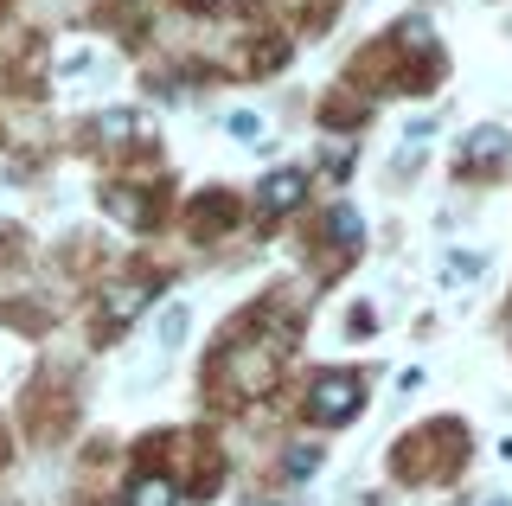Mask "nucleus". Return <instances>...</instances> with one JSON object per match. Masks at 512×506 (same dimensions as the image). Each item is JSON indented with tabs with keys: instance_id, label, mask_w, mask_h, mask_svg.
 I'll use <instances>...</instances> for the list:
<instances>
[{
	"instance_id": "1",
	"label": "nucleus",
	"mask_w": 512,
	"mask_h": 506,
	"mask_svg": "<svg viewBox=\"0 0 512 506\" xmlns=\"http://www.w3.org/2000/svg\"><path fill=\"white\" fill-rule=\"evenodd\" d=\"M359 410H365V385L352 372H320L314 378V391H308L314 423H346V417H359Z\"/></svg>"
},
{
	"instance_id": "2",
	"label": "nucleus",
	"mask_w": 512,
	"mask_h": 506,
	"mask_svg": "<svg viewBox=\"0 0 512 506\" xmlns=\"http://www.w3.org/2000/svg\"><path fill=\"white\" fill-rule=\"evenodd\" d=\"M500 154H506V129H493V122H487V129L461 135L455 167H461V173H480V167H493V161H500Z\"/></svg>"
},
{
	"instance_id": "3",
	"label": "nucleus",
	"mask_w": 512,
	"mask_h": 506,
	"mask_svg": "<svg viewBox=\"0 0 512 506\" xmlns=\"http://www.w3.org/2000/svg\"><path fill=\"white\" fill-rule=\"evenodd\" d=\"M301 199H308V173L276 167V173L263 180V199H256V205H263V212H288V205H301Z\"/></svg>"
},
{
	"instance_id": "4",
	"label": "nucleus",
	"mask_w": 512,
	"mask_h": 506,
	"mask_svg": "<svg viewBox=\"0 0 512 506\" xmlns=\"http://www.w3.org/2000/svg\"><path fill=\"white\" fill-rule=\"evenodd\" d=\"M148 282H116V289L103 295V327H122V321H135L141 308H148Z\"/></svg>"
},
{
	"instance_id": "5",
	"label": "nucleus",
	"mask_w": 512,
	"mask_h": 506,
	"mask_svg": "<svg viewBox=\"0 0 512 506\" xmlns=\"http://www.w3.org/2000/svg\"><path fill=\"white\" fill-rule=\"evenodd\" d=\"M128 506H180V494H173L167 474H141V481L128 487Z\"/></svg>"
},
{
	"instance_id": "6",
	"label": "nucleus",
	"mask_w": 512,
	"mask_h": 506,
	"mask_svg": "<svg viewBox=\"0 0 512 506\" xmlns=\"http://www.w3.org/2000/svg\"><path fill=\"white\" fill-rule=\"evenodd\" d=\"M103 205H109L116 218H128V225H148V218H154V205L141 199V193H122V186H109V193H103Z\"/></svg>"
},
{
	"instance_id": "7",
	"label": "nucleus",
	"mask_w": 512,
	"mask_h": 506,
	"mask_svg": "<svg viewBox=\"0 0 512 506\" xmlns=\"http://www.w3.org/2000/svg\"><path fill=\"white\" fill-rule=\"evenodd\" d=\"M96 135H103V141H135L141 116H135V109H103V116H96Z\"/></svg>"
},
{
	"instance_id": "8",
	"label": "nucleus",
	"mask_w": 512,
	"mask_h": 506,
	"mask_svg": "<svg viewBox=\"0 0 512 506\" xmlns=\"http://www.w3.org/2000/svg\"><path fill=\"white\" fill-rule=\"evenodd\" d=\"M480 270H487V257H474V250H468V257L448 250V257H442V289H461V282H474Z\"/></svg>"
},
{
	"instance_id": "9",
	"label": "nucleus",
	"mask_w": 512,
	"mask_h": 506,
	"mask_svg": "<svg viewBox=\"0 0 512 506\" xmlns=\"http://www.w3.org/2000/svg\"><path fill=\"white\" fill-rule=\"evenodd\" d=\"M327 231H333V244H359V237H365V218L352 212V205H333V212H327Z\"/></svg>"
},
{
	"instance_id": "10",
	"label": "nucleus",
	"mask_w": 512,
	"mask_h": 506,
	"mask_svg": "<svg viewBox=\"0 0 512 506\" xmlns=\"http://www.w3.org/2000/svg\"><path fill=\"white\" fill-rule=\"evenodd\" d=\"M180 340H186V308H167V314H160V346L173 353Z\"/></svg>"
},
{
	"instance_id": "11",
	"label": "nucleus",
	"mask_w": 512,
	"mask_h": 506,
	"mask_svg": "<svg viewBox=\"0 0 512 506\" xmlns=\"http://www.w3.org/2000/svg\"><path fill=\"white\" fill-rule=\"evenodd\" d=\"M224 129H231L237 141H269V135H263V116H250V109H237V116L224 122Z\"/></svg>"
},
{
	"instance_id": "12",
	"label": "nucleus",
	"mask_w": 512,
	"mask_h": 506,
	"mask_svg": "<svg viewBox=\"0 0 512 506\" xmlns=\"http://www.w3.org/2000/svg\"><path fill=\"white\" fill-rule=\"evenodd\" d=\"M320 468V449H295L288 455V474H314Z\"/></svg>"
}]
</instances>
